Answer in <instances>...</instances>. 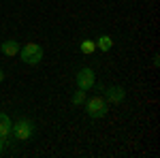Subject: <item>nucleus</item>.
<instances>
[{"instance_id":"nucleus-12","label":"nucleus","mask_w":160,"mask_h":158,"mask_svg":"<svg viewBox=\"0 0 160 158\" xmlns=\"http://www.w3.org/2000/svg\"><path fill=\"white\" fill-rule=\"evenodd\" d=\"M2 79H4V73H2V71H0V84H2Z\"/></svg>"},{"instance_id":"nucleus-1","label":"nucleus","mask_w":160,"mask_h":158,"mask_svg":"<svg viewBox=\"0 0 160 158\" xmlns=\"http://www.w3.org/2000/svg\"><path fill=\"white\" fill-rule=\"evenodd\" d=\"M43 56H45V51L38 43H28L24 47H19V58L26 64H38L43 60Z\"/></svg>"},{"instance_id":"nucleus-2","label":"nucleus","mask_w":160,"mask_h":158,"mask_svg":"<svg viewBox=\"0 0 160 158\" xmlns=\"http://www.w3.org/2000/svg\"><path fill=\"white\" fill-rule=\"evenodd\" d=\"M11 135L17 141H28L34 135V122L32 120H17L11 126Z\"/></svg>"},{"instance_id":"nucleus-4","label":"nucleus","mask_w":160,"mask_h":158,"mask_svg":"<svg viewBox=\"0 0 160 158\" xmlns=\"http://www.w3.org/2000/svg\"><path fill=\"white\" fill-rule=\"evenodd\" d=\"M75 79H77V88H79V90H83V92H88V90H92V88H94L96 75H94L92 69H81V71L77 73Z\"/></svg>"},{"instance_id":"nucleus-8","label":"nucleus","mask_w":160,"mask_h":158,"mask_svg":"<svg viewBox=\"0 0 160 158\" xmlns=\"http://www.w3.org/2000/svg\"><path fill=\"white\" fill-rule=\"evenodd\" d=\"M94 43H96V47H98L100 51H109V49L113 47V38H111L109 34H102V37H98Z\"/></svg>"},{"instance_id":"nucleus-11","label":"nucleus","mask_w":160,"mask_h":158,"mask_svg":"<svg viewBox=\"0 0 160 158\" xmlns=\"http://www.w3.org/2000/svg\"><path fill=\"white\" fill-rule=\"evenodd\" d=\"M4 145H7V141H4V139H0V152L4 150Z\"/></svg>"},{"instance_id":"nucleus-3","label":"nucleus","mask_w":160,"mask_h":158,"mask_svg":"<svg viewBox=\"0 0 160 158\" xmlns=\"http://www.w3.org/2000/svg\"><path fill=\"white\" fill-rule=\"evenodd\" d=\"M86 111L90 118H94V120H98V118H105V113H107V100L102 96H94L90 98L86 103Z\"/></svg>"},{"instance_id":"nucleus-5","label":"nucleus","mask_w":160,"mask_h":158,"mask_svg":"<svg viewBox=\"0 0 160 158\" xmlns=\"http://www.w3.org/2000/svg\"><path fill=\"white\" fill-rule=\"evenodd\" d=\"M124 98H126V92H124L122 85H111V88H107V103H113V105H120Z\"/></svg>"},{"instance_id":"nucleus-6","label":"nucleus","mask_w":160,"mask_h":158,"mask_svg":"<svg viewBox=\"0 0 160 158\" xmlns=\"http://www.w3.org/2000/svg\"><path fill=\"white\" fill-rule=\"evenodd\" d=\"M11 126L13 124L9 120V115L0 111V139H4L7 143H9V137H11Z\"/></svg>"},{"instance_id":"nucleus-7","label":"nucleus","mask_w":160,"mask_h":158,"mask_svg":"<svg viewBox=\"0 0 160 158\" xmlns=\"http://www.w3.org/2000/svg\"><path fill=\"white\" fill-rule=\"evenodd\" d=\"M0 51H2V54H4V56H9V58H13V56H15V54H19V43H17V41H4V43H2V47H0Z\"/></svg>"},{"instance_id":"nucleus-9","label":"nucleus","mask_w":160,"mask_h":158,"mask_svg":"<svg viewBox=\"0 0 160 158\" xmlns=\"http://www.w3.org/2000/svg\"><path fill=\"white\" fill-rule=\"evenodd\" d=\"M94 49H96V43H94V41H90V38L81 41V51H83V54H92Z\"/></svg>"},{"instance_id":"nucleus-10","label":"nucleus","mask_w":160,"mask_h":158,"mask_svg":"<svg viewBox=\"0 0 160 158\" xmlns=\"http://www.w3.org/2000/svg\"><path fill=\"white\" fill-rule=\"evenodd\" d=\"M83 103H86V92L83 90H77L75 96H73V105H83Z\"/></svg>"}]
</instances>
